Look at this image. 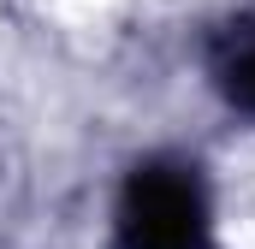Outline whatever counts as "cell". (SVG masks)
<instances>
[{"mask_svg": "<svg viewBox=\"0 0 255 249\" xmlns=\"http://www.w3.org/2000/svg\"><path fill=\"white\" fill-rule=\"evenodd\" d=\"M214 83L226 89V101H232L238 113H250V119H255V36H244V42L220 60Z\"/></svg>", "mask_w": 255, "mask_h": 249, "instance_id": "cell-2", "label": "cell"}, {"mask_svg": "<svg viewBox=\"0 0 255 249\" xmlns=\"http://www.w3.org/2000/svg\"><path fill=\"white\" fill-rule=\"evenodd\" d=\"M119 249H214V196L208 178L178 154H154L125 172L113 202Z\"/></svg>", "mask_w": 255, "mask_h": 249, "instance_id": "cell-1", "label": "cell"}]
</instances>
